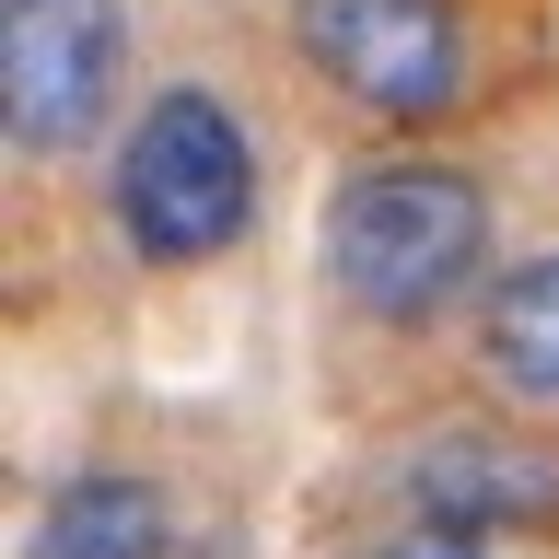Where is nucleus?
Masks as SVG:
<instances>
[{"label": "nucleus", "mask_w": 559, "mask_h": 559, "mask_svg": "<svg viewBox=\"0 0 559 559\" xmlns=\"http://www.w3.org/2000/svg\"><path fill=\"white\" fill-rule=\"evenodd\" d=\"M326 292L349 314H373V326H431V314L489 269V187L466 164H361L338 175V199H326Z\"/></svg>", "instance_id": "f257e3e1"}, {"label": "nucleus", "mask_w": 559, "mask_h": 559, "mask_svg": "<svg viewBox=\"0 0 559 559\" xmlns=\"http://www.w3.org/2000/svg\"><path fill=\"white\" fill-rule=\"evenodd\" d=\"M117 234L152 257V269H199L257 222V152H245L234 105L199 94V82H164V94L129 117L117 140Z\"/></svg>", "instance_id": "f03ea898"}, {"label": "nucleus", "mask_w": 559, "mask_h": 559, "mask_svg": "<svg viewBox=\"0 0 559 559\" xmlns=\"http://www.w3.org/2000/svg\"><path fill=\"white\" fill-rule=\"evenodd\" d=\"M117 70H129V0H0V94L24 164H70L105 129Z\"/></svg>", "instance_id": "7ed1b4c3"}, {"label": "nucleus", "mask_w": 559, "mask_h": 559, "mask_svg": "<svg viewBox=\"0 0 559 559\" xmlns=\"http://www.w3.org/2000/svg\"><path fill=\"white\" fill-rule=\"evenodd\" d=\"M292 47L314 82H338L349 105H373L396 129L466 105V35L454 0H292Z\"/></svg>", "instance_id": "20e7f679"}, {"label": "nucleus", "mask_w": 559, "mask_h": 559, "mask_svg": "<svg viewBox=\"0 0 559 559\" xmlns=\"http://www.w3.org/2000/svg\"><path fill=\"white\" fill-rule=\"evenodd\" d=\"M408 524H454V536L559 524V454L513 443V431H431L408 454Z\"/></svg>", "instance_id": "39448f33"}, {"label": "nucleus", "mask_w": 559, "mask_h": 559, "mask_svg": "<svg viewBox=\"0 0 559 559\" xmlns=\"http://www.w3.org/2000/svg\"><path fill=\"white\" fill-rule=\"evenodd\" d=\"M35 559H175V513L140 466H70L35 513Z\"/></svg>", "instance_id": "423d86ee"}, {"label": "nucleus", "mask_w": 559, "mask_h": 559, "mask_svg": "<svg viewBox=\"0 0 559 559\" xmlns=\"http://www.w3.org/2000/svg\"><path fill=\"white\" fill-rule=\"evenodd\" d=\"M478 361H489L501 396L559 408V245L489 280V304H478Z\"/></svg>", "instance_id": "0eeeda50"}, {"label": "nucleus", "mask_w": 559, "mask_h": 559, "mask_svg": "<svg viewBox=\"0 0 559 559\" xmlns=\"http://www.w3.org/2000/svg\"><path fill=\"white\" fill-rule=\"evenodd\" d=\"M373 559H489V536H454V524H408V536H384Z\"/></svg>", "instance_id": "6e6552de"}]
</instances>
